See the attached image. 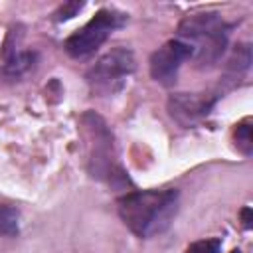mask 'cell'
Returning <instances> with one entry per match:
<instances>
[{"label": "cell", "instance_id": "obj_1", "mask_svg": "<svg viewBox=\"0 0 253 253\" xmlns=\"http://www.w3.org/2000/svg\"><path fill=\"white\" fill-rule=\"evenodd\" d=\"M178 210L176 190L130 192L119 200V215L138 237H154L168 229Z\"/></svg>", "mask_w": 253, "mask_h": 253}, {"label": "cell", "instance_id": "obj_2", "mask_svg": "<svg viewBox=\"0 0 253 253\" xmlns=\"http://www.w3.org/2000/svg\"><path fill=\"white\" fill-rule=\"evenodd\" d=\"M229 26L217 12H196L178 26V40L192 47L198 67H211L225 51Z\"/></svg>", "mask_w": 253, "mask_h": 253}, {"label": "cell", "instance_id": "obj_3", "mask_svg": "<svg viewBox=\"0 0 253 253\" xmlns=\"http://www.w3.org/2000/svg\"><path fill=\"white\" fill-rule=\"evenodd\" d=\"M83 123L87 126V134L91 140L89 148V170L91 176L105 180L107 184L113 186H125L128 184V178L123 170V166L117 160L115 148H113V136L103 123L101 117L87 113L83 117Z\"/></svg>", "mask_w": 253, "mask_h": 253}, {"label": "cell", "instance_id": "obj_4", "mask_svg": "<svg viewBox=\"0 0 253 253\" xmlns=\"http://www.w3.org/2000/svg\"><path fill=\"white\" fill-rule=\"evenodd\" d=\"M134 71V55L126 47H117L107 51L87 73L91 89L99 95H109L119 91L126 77Z\"/></svg>", "mask_w": 253, "mask_h": 253}, {"label": "cell", "instance_id": "obj_5", "mask_svg": "<svg viewBox=\"0 0 253 253\" xmlns=\"http://www.w3.org/2000/svg\"><path fill=\"white\" fill-rule=\"evenodd\" d=\"M123 24V14L113 10H101L97 12L79 32H75L67 42L65 49L73 57H87L93 53L109 36L113 30H117Z\"/></svg>", "mask_w": 253, "mask_h": 253}, {"label": "cell", "instance_id": "obj_6", "mask_svg": "<svg viewBox=\"0 0 253 253\" xmlns=\"http://www.w3.org/2000/svg\"><path fill=\"white\" fill-rule=\"evenodd\" d=\"M192 57V47L182 40H170L158 47L150 57V75L162 85H172L178 77L180 65Z\"/></svg>", "mask_w": 253, "mask_h": 253}, {"label": "cell", "instance_id": "obj_7", "mask_svg": "<svg viewBox=\"0 0 253 253\" xmlns=\"http://www.w3.org/2000/svg\"><path fill=\"white\" fill-rule=\"evenodd\" d=\"M211 105L213 97L206 93H176L168 99V113L176 123L190 126L202 121L210 113Z\"/></svg>", "mask_w": 253, "mask_h": 253}, {"label": "cell", "instance_id": "obj_8", "mask_svg": "<svg viewBox=\"0 0 253 253\" xmlns=\"http://www.w3.org/2000/svg\"><path fill=\"white\" fill-rule=\"evenodd\" d=\"M251 63V51H249V45L247 43H241L233 49V55L229 57V63H227V71H231L235 77L243 71H247Z\"/></svg>", "mask_w": 253, "mask_h": 253}, {"label": "cell", "instance_id": "obj_9", "mask_svg": "<svg viewBox=\"0 0 253 253\" xmlns=\"http://www.w3.org/2000/svg\"><path fill=\"white\" fill-rule=\"evenodd\" d=\"M18 219L20 213L12 206H0V235L12 237L18 233Z\"/></svg>", "mask_w": 253, "mask_h": 253}, {"label": "cell", "instance_id": "obj_10", "mask_svg": "<svg viewBox=\"0 0 253 253\" xmlns=\"http://www.w3.org/2000/svg\"><path fill=\"white\" fill-rule=\"evenodd\" d=\"M235 140H237V148H239L243 154L249 156L251 150H253V136H251V123H249V121H243L241 125H237Z\"/></svg>", "mask_w": 253, "mask_h": 253}, {"label": "cell", "instance_id": "obj_11", "mask_svg": "<svg viewBox=\"0 0 253 253\" xmlns=\"http://www.w3.org/2000/svg\"><path fill=\"white\" fill-rule=\"evenodd\" d=\"M32 63H34V55L32 53H18L6 63V71L10 75H22L26 69L32 67Z\"/></svg>", "mask_w": 253, "mask_h": 253}, {"label": "cell", "instance_id": "obj_12", "mask_svg": "<svg viewBox=\"0 0 253 253\" xmlns=\"http://www.w3.org/2000/svg\"><path fill=\"white\" fill-rule=\"evenodd\" d=\"M219 249H221L219 239H204V241L192 243L186 249V253H219Z\"/></svg>", "mask_w": 253, "mask_h": 253}, {"label": "cell", "instance_id": "obj_13", "mask_svg": "<svg viewBox=\"0 0 253 253\" xmlns=\"http://www.w3.org/2000/svg\"><path fill=\"white\" fill-rule=\"evenodd\" d=\"M83 8L81 2H69V4H63L61 10L57 12V20H67L71 16H75V12H79Z\"/></svg>", "mask_w": 253, "mask_h": 253}, {"label": "cell", "instance_id": "obj_14", "mask_svg": "<svg viewBox=\"0 0 253 253\" xmlns=\"http://www.w3.org/2000/svg\"><path fill=\"white\" fill-rule=\"evenodd\" d=\"M241 213H243V223H245V227H251V210L245 208Z\"/></svg>", "mask_w": 253, "mask_h": 253}, {"label": "cell", "instance_id": "obj_15", "mask_svg": "<svg viewBox=\"0 0 253 253\" xmlns=\"http://www.w3.org/2000/svg\"><path fill=\"white\" fill-rule=\"evenodd\" d=\"M231 253H241V251H237V249H233V251H231Z\"/></svg>", "mask_w": 253, "mask_h": 253}]
</instances>
